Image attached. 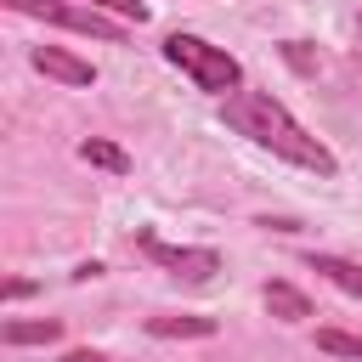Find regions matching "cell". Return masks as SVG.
Listing matches in <instances>:
<instances>
[{
  "label": "cell",
  "mask_w": 362,
  "mask_h": 362,
  "mask_svg": "<svg viewBox=\"0 0 362 362\" xmlns=\"http://www.w3.org/2000/svg\"><path fill=\"white\" fill-rule=\"evenodd\" d=\"M221 124L238 130V136H249L255 147L277 153L283 164H300V170H311V175H322V181L339 175V158H334L277 96H266V90H232V96H221Z\"/></svg>",
  "instance_id": "cell-1"
},
{
  "label": "cell",
  "mask_w": 362,
  "mask_h": 362,
  "mask_svg": "<svg viewBox=\"0 0 362 362\" xmlns=\"http://www.w3.org/2000/svg\"><path fill=\"white\" fill-rule=\"evenodd\" d=\"M164 57H170L198 90H209V96L243 90V68H238V57H232L226 45H209V40H198V34H170V40H164Z\"/></svg>",
  "instance_id": "cell-2"
},
{
  "label": "cell",
  "mask_w": 362,
  "mask_h": 362,
  "mask_svg": "<svg viewBox=\"0 0 362 362\" xmlns=\"http://www.w3.org/2000/svg\"><path fill=\"white\" fill-rule=\"evenodd\" d=\"M17 17H40V23H57V28H74V34H90V40H107L119 45L124 40V23L119 17H102L96 6H68V0H6Z\"/></svg>",
  "instance_id": "cell-3"
},
{
  "label": "cell",
  "mask_w": 362,
  "mask_h": 362,
  "mask_svg": "<svg viewBox=\"0 0 362 362\" xmlns=\"http://www.w3.org/2000/svg\"><path fill=\"white\" fill-rule=\"evenodd\" d=\"M130 243H136L158 272H170V277H181V283H209V277L221 272V255L204 249V243H164V238H153V232H136Z\"/></svg>",
  "instance_id": "cell-4"
},
{
  "label": "cell",
  "mask_w": 362,
  "mask_h": 362,
  "mask_svg": "<svg viewBox=\"0 0 362 362\" xmlns=\"http://www.w3.org/2000/svg\"><path fill=\"white\" fill-rule=\"evenodd\" d=\"M28 62H34V68H40L45 79H57V85H74V90L96 85V68H90L85 57L62 51V45H34V51H28Z\"/></svg>",
  "instance_id": "cell-5"
},
{
  "label": "cell",
  "mask_w": 362,
  "mask_h": 362,
  "mask_svg": "<svg viewBox=\"0 0 362 362\" xmlns=\"http://www.w3.org/2000/svg\"><path fill=\"white\" fill-rule=\"evenodd\" d=\"M221 322L215 317H198V311H153L147 317V334L153 339H209Z\"/></svg>",
  "instance_id": "cell-6"
},
{
  "label": "cell",
  "mask_w": 362,
  "mask_h": 362,
  "mask_svg": "<svg viewBox=\"0 0 362 362\" xmlns=\"http://www.w3.org/2000/svg\"><path fill=\"white\" fill-rule=\"evenodd\" d=\"M305 266H311L317 277H328L334 288H345L351 300H362V266H356V260H345V255H322V249H311V255H305Z\"/></svg>",
  "instance_id": "cell-7"
},
{
  "label": "cell",
  "mask_w": 362,
  "mask_h": 362,
  "mask_svg": "<svg viewBox=\"0 0 362 362\" xmlns=\"http://www.w3.org/2000/svg\"><path fill=\"white\" fill-rule=\"evenodd\" d=\"M260 300H266V311H272L277 322H305V317H311V300H305L294 283H283V277H277V283H266V288H260Z\"/></svg>",
  "instance_id": "cell-8"
},
{
  "label": "cell",
  "mask_w": 362,
  "mask_h": 362,
  "mask_svg": "<svg viewBox=\"0 0 362 362\" xmlns=\"http://www.w3.org/2000/svg\"><path fill=\"white\" fill-rule=\"evenodd\" d=\"M79 158H85L90 170H107V175H130V153H124L119 141H107V136H85V141H79Z\"/></svg>",
  "instance_id": "cell-9"
},
{
  "label": "cell",
  "mask_w": 362,
  "mask_h": 362,
  "mask_svg": "<svg viewBox=\"0 0 362 362\" xmlns=\"http://www.w3.org/2000/svg\"><path fill=\"white\" fill-rule=\"evenodd\" d=\"M0 339H6V345H51V339H62V322H57V317L6 322V328H0Z\"/></svg>",
  "instance_id": "cell-10"
},
{
  "label": "cell",
  "mask_w": 362,
  "mask_h": 362,
  "mask_svg": "<svg viewBox=\"0 0 362 362\" xmlns=\"http://www.w3.org/2000/svg\"><path fill=\"white\" fill-rule=\"evenodd\" d=\"M317 351H322V356H351V362H362V334H345V328H317Z\"/></svg>",
  "instance_id": "cell-11"
},
{
  "label": "cell",
  "mask_w": 362,
  "mask_h": 362,
  "mask_svg": "<svg viewBox=\"0 0 362 362\" xmlns=\"http://www.w3.org/2000/svg\"><path fill=\"white\" fill-rule=\"evenodd\" d=\"M85 6H96V11H107L119 23H147V6L141 0H85Z\"/></svg>",
  "instance_id": "cell-12"
},
{
  "label": "cell",
  "mask_w": 362,
  "mask_h": 362,
  "mask_svg": "<svg viewBox=\"0 0 362 362\" xmlns=\"http://www.w3.org/2000/svg\"><path fill=\"white\" fill-rule=\"evenodd\" d=\"M283 57H288L294 74H317V57L305 51V40H283Z\"/></svg>",
  "instance_id": "cell-13"
},
{
  "label": "cell",
  "mask_w": 362,
  "mask_h": 362,
  "mask_svg": "<svg viewBox=\"0 0 362 362\" xmlns=\"http://www.w3.org/2000/svg\"><path fill=\"white\" fill-rule=\"evenodd\" d=\"M0 294H6V300H11V305H17V300H28V294H34V283H28V277H11V283H6V288H0Z\"/></svg>",
  "instance_id": "cell-14"
},
{
  "label": "cell",
  "mask_w": 362,
  "mask_h": 362,
  "mask_svg": "<svg viewBox=\"0 0 362 362\" xmlns=\"http://www.w3.org/2000/svg\"><path fill=\"white\" fill-rule=\"evenodd\" d=\"M90 277H102V260H85V266H74V283H90Z\"/></svg>",
  "instance_id": "cell-15"
},
{
  "label": "cell",
  "mask_w": 362,
  "mask_h": 362,
  "mask_svg": "<svg viewBox=\"0 0 362 362\" xmlns=\"http://www.w3.org/2000/svg\"><path fill=\"white\" fill-rule=\"evenodd\" d=\"M62 362H107V356H102V351H68Z\"/></svg>",
  "instance_id": "cell-16"
}]
</instances>
